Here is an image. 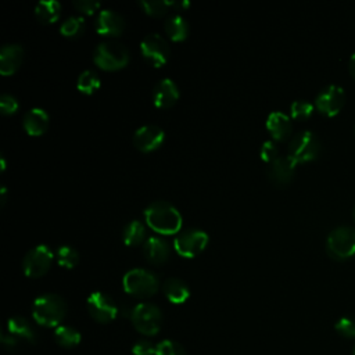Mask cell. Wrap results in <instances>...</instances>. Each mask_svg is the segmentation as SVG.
Masks as SVG:
<instances>
[{
	"instance_id": "obj_1",
	"label": "cell",
	"mask_w": 355,
	"mask_h": 355,
	"mask_svg": "<svg viewBox=\"0 0 355 355\" xmlns=\"http://www.w3.org/2000/svg\"><path fill=\"white\" fill-rule=\"evenodd\" d=\"M146 223L159 234H175L182 227L180 212L169 202L157 200L144 209Z\"/></svg>"
},
{
	"instance_id": "obj_2",
	"label": "cell",
	"mask_w": 355,
	"mask_h": 355,
	"mask_svg": "<svg viewBox=\"0 0 355 355\" xmlns=\"http://www.w3.org/2000/svg\"><path fill=\"white\" fill-rule=\"evenodd\" d=\"M32 313L39 324L58 327L67 313V304L57 294H42L35 300Z\"/></svg>"
},
{
	"instance_id": "obj_3",
	"label": "cell",
	"mask_w": 355,
	"mask_h": 355,
	"mask_svg": "<svg viewBox=\"0 0 355 355\" xmlns=\"http://www.w3.org/2000/svg\"><path fill=\"white\" fill-rule=\"evenodd\" d=\"M93 61L104 71H118L129 62V51L122 43L105 40L96 46Z\"/></svg>"
},
{
	"instance_id": "obj_4",
	"label": "cell",
	"mask_w": 355,
	"mask_h": 355,
	"mask_svg": "<svg viewBox=\"0 0 355 355\" xmlns=\"http://www.w3.org/2000/svg\"><path fill=\"white\" fill-rule=\"evenodd\" d=\"M122 284L128 294L139 298L154 295L159 286L158 279L153 272L140 268L128 270L123 276Z\"/></svg>"
},
{
	"instance_id": "obj_5",
	"label": "cell",
	"mask_w": 355,
	"mask_h": 355,
	"mask_svg": "<svg viewBox=\"0 0 355 355\" xmlns=\"http://www.w3.org/2000/svg\"><path fill=\"white\" fill-rule=\"evenodd\" d=\"M327 254L338 261L355 255V227L338 226L330 232L326 240Z\"/></svg>"
},
{
	"instance_id": "obj_6",
	"label": "cell",
	"mask_w": 355,
	"mask_h": 355,
	"mask_svg": "<svg viewBox=\"0 0 355 355\" xmlns=\"http://www.w3.org/2000/svg\"><path fill=\"white\" fill-rule=\"evenodd\" d=\"M130 318L136 330L144 336L157 334L162 324V313L159 308L150 302L137 304L132 309Z\"/></svg>"
},
{
	"instance_id": "obj_7",
	"label": "cell",
	"mask_w": 355,
	"mask_h": 355,
	"mask_svg": "<svg viewBox=\"0 0 355 355\" xmlns=\"http://www.w3.org/2000/svg\"><path fill=\"white\" fill-rule=\"evenodd\" d=\"M320 151V141L311 130L297 133L288 143V157L295 162H308L315 159Z\"/></svg>"
},
{
	"instance_id": "obj_8",
	"label": "cell",
	"mask_w": 355,
	"mask_h": 355,
	"mask_svg": "<svg viewBox=\"0 0 355 355\" xmlns=\"http://www.w3.org/2000/svg\"><path fill=\"white\" fill-rule=\"evenodd\" d=\"M208 240V234L204 230L187 229L175 237L173 248L183 258H194L205 250Z\"/></svg>"
},
{
	"instance_id": "obj_9",
	"label": "cell",
	"mask_w": 355,
	"mask_h": 355,
	"mask_svg": "<svg viewBox=\"0 0 355 355\" xmlns=\"http://www.w3.org/2000/svg\"><path fill=\"white\" fill-rule=\"evenodd\" d=\"M54 259V254L50 247L44 244H39L29 250L22 261L24 273L31 279H37L43 276L51 266Z\"/></svg>"
},
{
	"instance_id": "obj_10",
	"label": "cell",
	"mask_w": 355,
	"mask_h": 355,
	"mask_svg": "<svg viewBox=\"0 0 355 355\" xmlns=\"http://www.w3.org/2000/svg\"><path fill=\"white\" fill-rule=\"evenodd\" d=\"M140 53L148 64L158 68L166 62L169 55V46L161 35L148 33L140 42Z\"/></svg>"
},
{
	"instance_id": "obj_11",
	"label": "cell",
	"mask_w": 355,
	"mask_h": 355,
	"mask_svg": "<svg viewBox=\"0 0 355 355\" xmlns=\"http://www.w3.org/2000/svg\"><path fill=\"white\" fill-rule=\"evenodd\" d=\"M87 309L92 318L100 323H110L118 315L115 301L101 291H94L87 297Z\"/></svg>"
},
{
	"instance_id": "obj_12",
	"label": "cell",
	"mask_w": 355,
	"mask_h": 355,
	"mask_svg": "<svg viewBox=\"0 0 355 355\" xmlns=\"http://www.w3.org/2000/svg\"><path fill=\"white\" fill-rule=\"evenodd\" d=\"M345 103V92L338 85H329L323 87L316 96V108L326 116L338 114Z\"/></svg>"
},
{
	"instance_id": "obj_13",
	"label": "cell",
	"mask_w": 355,
	"mask_h": 355,
	"mask_svg": "<svg viewBox=\"0 0 355 355\" xmlns=\"http://www.w3.org/2000/svg\"><path fill=\"white\" fill-rule=\"evenodd\" d=\"M165 139L164 130L157 125L140 126L133 135V144L137 150L143 153H150L157 150Z\"/></svg>"
},
{
	"instance_id": "obj_14",
	"label": "cell",
	"mask_w": 355,
	"mask_h": 355,
	"mask_svg": "<svg viewBox=\"0 0 355 355\" xmlns=\"http://www.w3.org/2000/svg\"><path fill=\"white\" fill-rule=\"evenodd\" d=\"M94 28L98 35L119 36L125 29V21L116 11L105 8L97 14Z\"/></svg>"
},
{
	"instance_id": "obj_15",
	"label": "cell",
	"mask_w": 355,
	"mask_h": 355,
	"mask_svg": "<svg viewBox=\"0 0 355 355\" xmlns=\"http://www.w3.org/2000/svg\"><path fill=\"white\" fill-rule=\"evenodd\" d=\"M295 162L288 157H279L272 164H269L268 168V176L269 180L275 186H286L288 184L295 173Z\"/></svg>"
},
{
	"instance_id": "obj_16",
	"label": "cell",
	"mask_w": 355,
	"mask_h": 355,
	"mask_svg": "<svg viewBox=\"0 0 355 355\" xmlns=\"http://www.w3.org/2000/svg\"><path fill=\"white\" fill-rule=\"evenodd\" d=\"M178 98H179V89L172 79L164 78L154 86L153 101L157 107L169 108L178 101Z\"/></svg>"
},
{
	"instance_id": "obj_17",
	"label": "cell",
	"mask_w": 355,
	"mask_h": 355,
	"mask_svg": "<svg viewBox=\"0 0 355 355\" xmlns=\"http://www.w3.org/2000/svg\"><path fill=\"white\" fill-rule=\"evenodd\" d=\"M24 49L19 44H4L0 50V73L12 75L22 64Z\"/></svg>"
},
{
	"instance_id": "obj_18",
	"label": "cell",
	"mask_w": 355,
	"mask_h": 355,
	"mask_svg": "<svg viewBox=\"0 0 355 355\" xmlns=\"http://www.w3.org/2000/svg\"><path fill=\"white\" fill-rule=\"evenodd\" d=\"M266 129L269 130L275 141H283L288 139V136L291 135L293 125L286 114L280 111H273L269 114L266 119Z\"/></svg>"
},
{
	"instance_id": "obj_19",
	"label": "cell",
	"mask_w": 355,
	"mask_h": 355,
	"mask_svg": "<svg viewBox=\"0 0 355 355\" xmlns=\"http://www.w3.org/2000/svg\"><path fill=\"white\" fill-rule=\"evenodd\" d=\"M143 252L148 262H151L154 265H161L169 258L171 250H169L168 243L164 239L151 236L144 241Z\"/></svg>"
},
{
	"instance_id": "obj_20",
	"label": "cell",
	"mask_w": 355,
	"mask_h": 355,
	"mask_svg": "<svg viewBox=\"0 0 355 355\" xmlns=\"http://www.w3.org/2000/svg\"><path fill=\"white\" fill-rule=\"evenodd\" d=\"M49 114L43 108H32L24 116V129L31 136H42L49 126Z\"/></svg>"
},
{
	"instance_id": "obj_21",
	"label": "cell",
	"mask_w": 355,
	"mask_h": 355,
	"mask_svg": "<svg viewBox=\"0 0 355 355\" xmlns=\"http://www.w3.org/2000/svg\"><path fill=\"white\" fill-rule=\"evenodd\" d=\"M162 291L172 304H183L190 297L189 286L178 277L166 279L162 284Z\"/></svg>"
},
{
	"instance_id": "obj_22",
	"label": "cell",
	"mask_w": 355,
	"mask_h": 355,
	"mask_svg": "<svg viewBox=\"0 0 355 355\" xmlns=\"http://www.w3.org/2000/svg\"><path fill=\"white\" fill-rule=\"evenodd\" d=\"M7 331L17 337L18 340H26L28 343L36 341V333L32 327V324L24 318V316H12L7 322Z\"/></svg>"
},
{
	"instance_id": "obj_23",
	"label": "cell",
	"mask_w": 355,
	"mask_h": 355,
	"mask_svg": "<svg viewBox=\"0 0 355 355\" xmlns=\"http://www.w3.org/2000/svg\"><path fill=\"white\" fill-rule=\"evenodd\" d=\"M165 32L173 42H182L189 35V24L180 14H172L165 21Z\"/></svg>"
},
{
	"instance_id": "obj_24",
	"label": "cell",
	"mask_w": 355,
	"mask_h": 355,
	"mask_svg": "<svg viewBox=\"0 0 355 355\" xmlns=\"http://www.w3.org/2000/svg\"><path fill=\"white\" fill-rule=\"evenodd\" d=\"M61 4L57 0H42L35 7L36 18L43 24H53L60 18Z\"/></svg>"
},
{
	"instance_id": "obj_25",
	"label": "cell",
	"mask_w": 355,
	"mask_h": 355,
	"mask_svg": "<svg viewBox=\"0 0 355 355\" xmlns=\"http://www.w3.org/2000/svg\"><path fill=\"white\" fill-rule=\"evenodd\" d=\"M122 236L126 245H139L146 237V226L140 220H132L125 226Z\"/></svg>"
},
{
	"instance_id": "obj_26",
	"label": "cell",
	"mask_w": 355,
	"mask_h": 355,
	"mask_svg": "<svg viewBox=\"0 0 355 355\" xmlns=\"http://www.w3.org/2000/svg\"><path fill=\"white\" fill-rule=\"evenodd\" d=\"M101 86V82H100V78L98 75L92 71V69H86L83 71L79 78H78V82H76V87L80 93L83 94H93L97 89H100Z\"/></svg>"
},
{
	"instance_id": "obj_27",
	"label": "cell",
	"mask_w": 355,
	"mask_h": 355,
	"mask_svg": "<svg viewBox=\"0 0 355 355\" xmlns=\"http://www.w3.org/2000/svg\"><path fill=\"white\" fill-rule=\"evenodd\" d=\"M54 337L55 341L65 348L75 347L80 341V333L71 326H58L54 331Z\"/></svg>"
},
{
	"instance_id": "obj_28",
	"label": "cell",
	"mask_w": 355,
	"mask_h": 355,
	"mask_svg": "<svg viewBox=\"0 0 355 355\" xmlns=\"http://www.w3.org/2000/svg\"><path fill=\"white\" fill-rule=\"evenodd\" d=\"M85 31V19L80 15L68 17L60 26V32L65 37H78Z\"/></svg>"
},
{
	"instance_id": "obj_29",
	"label": "cell",
	"mask_w": 355,
	"mask_h": 355,
	"mask_svg": "<svg viewBox=\"0 0 355 355\" xmlns=\"http://www.w3.org/2000/svg\"><path fill=\"white\" fill-rule=\"evenodd\" d=\"M139 6L148 15L161 17L171 7H173V1L172 0H140Z\"/></svg>"
},
{
	"instance_id": "obj_30",
	"label": "cell",
	"mask_w": 355,
	"mask_h": 355,
	"mask_svg": "<svg viewBox=\"0 0 355 355\" xmlns=\"http://www.w3.org/2000/svg\"><path fill=\"white\" fill-rule=\"evenodd\" d=\"M55 257H57L58 265L62 266V268H67V269L75 268L79 262L78 251L73 247H69V245L58 247V250L55 252Z\"/></svg>"
},
{
	"instance_id": "obj_31",
	"label": "cell",
	"mask_w": 355,
	"mask_h": 355,
	"mask_svg": "<svg viewBox=\"0 0 355 355\" xmlns=\"http://www.w3.org/2000/svg\"><path fill=\"white\" fill-rule=\"evenodd\" d=\"M313 112V105L304 100H297L290 107V114L294 119H308Z\"/></svg>"
},
{
	"instance_id": "obj_32",
	"label": "cell",
	"mask_w": 355,
	"mask_h": 355,
	"mask_svg": "<svg viewBox=\"0 0 355 355\" xmlns=\"http://www.w3.org/2000/svg\"><path fill=\"white\" fill-rule=\"evenodd\" d=\"M155 355H186V351L179 343L172 340H164L157 344Z\"/></svg>"
},
{
	"instance_id": "obj_33",
	"label": "cell",
	"mask_w": 355,
	"mask_h": 355,
	"mask_svg": "<svg viewBox=\"0 0 355 355\" xmlns=\"http://www.w3.org/2000/svg\"><path fill=\"white\" fill-rule=\"evenodd\" d=\"M336 330L347 338H355V318L343 316L336 323Z\"/></svg>"
},
{
	"instance_id": "obj_34",
	"label": "cell",
	"mask_w": 355,
	"mask_h": 355,
	"mask_svg": "<svg viewBox=\"0 0 355 355\" xmlns=\"http://www.w3.org/2000/svg\"><path fill=\"white\" fill-rule=\"evenodd\" d=\"M279 157H280L279 155V148H277L275 140H266L262 144V147H261V158H262V161H265L268 164H272Z\"/></svg>"
},
{
	"instance_id": "obj_35",
	"label": "cell",
	"mask_w": 355,
	"mask_h": 355,
	"mask_svg": "<svg viewBox=\"0 0 355 355\" xmlns=\"http://www.w3.org/2000/svg\"><path fill=\"white\" fill-rule=\"evenodd\" d=\"M0 110L4 115H12L18 110V101L14 96L4 93L0 96Z\"/></svg>"
},
{
	"instance_id": "obj_36",
	"label": "cell",
	"mask_w": 355,
	"mask_h": 355,
	"mask_svg": "<svg viewBox=\"0 0 355 355\" xmlns=\"http://www.w3.org/2000/svg\"><path fill=\"white\" fill-rule=\"evenodd\" d=\"M132 351L135 355H153L157 351V345L148 340H140L133 345Z\"/></svg>"
},
{
	"instance_id": "obj_37",
	"label": "cell",
	"mask_w": 355,
	"mask_h": 355,
	"mask_svg": "<svg viewBox=\"0 0 355 355\" xmlns=\"http://www.w3.org/2000/svg\"><path fill=\"white\" fill-rule=\"evenodd\" d=\"M75 8H78L80 12L83 14H94V11H97L100 8V3L94 1V0H75L73 1Z\"/></svg>"
},
{
	"instance_id": "obj_38",
	"label": "cell",
	"mask_w": 355,
	"mask_h": 355,
	"mask_svg": "<svg viewBox=\"0 0 355 355\" xmlns=\"http://www.w3.org/2000/svg\"><path fill=\"white\" fill-rule=\"evenodd\" d=\"M0 340H1V343L7 347V348H15L17 345H18V338L17 337H14L12 334H10L8 331L7 333H1V336H0Z\"/></svg>"
},
{
	"instance_id": "obj_39",
	"label": "cell",
	"mask_w": 355,
	"mask_h": 355,
	"mask_svg": "<svg viewBox=\"0 0 355 355\" xmlns=\"http://www.w3.org/2000/svg\"><path fill=\"white\" fill-rule=\"evenodd\" d=\"M190 7V1H173V8L176 10H184Z\"/></svg>"
},
{
	"instance_id": "obj_40",
	"label": "cell",
	"mask_w": 355,
	"mask_h": 355,
	"mask_svg": "<svg viewBox=\"0 0 355 355\" xmlns=\"http://www.w3.org/2000/svg\"><path fill=\"white\" fill-rule=\"evenodd\" d=\"M348 69H349V73L352 75V78H355V54H352L351 58H349Z\"/></svg>"
},
{
	"instance_id": "obj_41",
	"label": "cell",
	"mask_w": 355,
	"mask_h": 355,
	"mask_svg": "<svg viewBox=\"0 0 355 355\" xmlns=\"http://www.w3.org/2000/svg\"><path fill=\"white\" fill-rule=\"evenodd\" d=\"M0 193H1V205L6 202V196H7V189L3 186L1 187V190H0Z\"/></svg>"
},
{
	"instance_id": "obj_42",
	"label": "cell",
	"mask_w": 355,
	"mask_h": 355,
	"mask_svg": "<svg viewBox=\"0 0 355 355\" xmlns=\"http://www.w3.org/2000/svg\"><path fill=\"white\" fill-rule=\"evenodd\" d=\"M0 162H1V171H4L6 169V159H4V157L0 158Z\"/></svg>"
},
{
	"instance_id": "obj_43",
	"label": "cell",
	"mask_w": 355,
	"mask_h": 355,
	"mask_svg": "<svg viewBox=\"0 0 355 355\" xmlns=\"http://www.w3.org/2000/svg\"><path fill=\"white\" fill-rule=\"evenodd\" d=\"M354 355H355V348H354Z\"/></svg>"
},
{
	"instance_id": "obj_44",
	"label": "cell",
	"mask_w": 355,
	"mask_h": 355,
	"mask_svg": "<svg viewBox=\"0 0 355 355\" xmlns=\"http://www.w3.org/2000/svg\"><path fill=\"white\" fill-rule=\"evenodd\" d=\"M354 218H355V214H354Z\"/></svg>"
}]
</instances>
